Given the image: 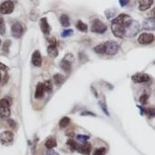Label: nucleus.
<instances>
[{
  "mask_svg": "<svg viewBox=\"0 0 155 155\" xmlns=\"http://www.w3.org/2000/svg\"><path fill=\"white\" fill-rule=\"evenodd\" d=\"M130 3V1H128V0H120L119 1V4L121 7H125V6H127L128 4Z\"/></svg>",
  "mask_w": 155,
  "mask_h": 155,
  "instance_id": "58836bf2",
  "label": "nucleus"
},
{
  "mask_svg": "<svg viewBox=\"0 0 155 155\" xmlns=\"http://www.w3.org/2000/svg\"><path fill=\"white\" fill-rule=\"evenodd\" d=\"M1 79H2V76H1V73H0V82H1Z\"/></svg>",
  "mask_w": 155,
  "mask_h": 155,
  "instance_id": "37998d69",
  "label": "nucleus"
},
{
  "mask_svg": "<svg viewBox=\"0 0 155 155\" xmlns=\"http://www.w3.org/2000/svg\"><path fill=\"white\" fill-rule=\"evenodd\" d=\"M70 123H71V119L68 117H63L59 121V126H60V128L64 129L66 127H68V126L70 125Z\"/></svg>",
  "mask_w": 155,
  "mask_h": 155,
  "instance_id": "4be33fe9",
  "label": "nucleus"
},
{
  "mask_svg": "<svg viewBox=\"0 0 155 155\" xmlns=\"http://www.w3.org/2000/svg\"><path fill=\"white\" fill-rule=\"evenodd\" d=\"M140 23L136 20L132 19L131 22L130 23V25L127 27L125 31V35L124 37H127V38H132L135 35H137L140 31Z\"/></svg>",
  "mask_w": 155,
  "mask_h": 155,
  "instance_id": "f03ea898",
  "label": "nucleus"
},
{
  "mask_svg": "<svg viewBox=\"0 0 155 155\" xmlns=\"http://www.w3.org/2000/svg\"><path fill=\"white\" fill-rule=\"evenodd\" d=\"M66 135H68V136L70 135L71 137H73V131H71V132H70V131H67V132H66Z\"/></svg>",
  "mask_w": 155,
  "mask_h": 155,
  "instance_id": "a19ab883",
  "label": "nucleus"
},
{
  "mask_svg": "<svg viewBox=\"0 0 155 155\" xmlns=\"http://www.w3.org/2000/svg\"><path fill=\"white\" fill-rule=\"evenodd\" d=\"M154 41V35L152 33L143 32L138 38V42L142 45H148L151 44Z\"/></svg>",
  "mask_w": 155,
  "mask_h": 155,
  "instance_id": "423d86ee",
  "label": "nucleus"
},
{
  "mask_svg": "<svg viewBox=\"0 0 155 155\" xmlns=\"http://www.w3.org/2000/svg\"><path fill=\"white\" fill-rule=\"evenodd\" d=\"M60 21H61V24L63 25V27H64V28L69 27L70 24H71V23H70V18H69V17L67 16V15H65V14H63V15L61 16Z\"/></svg>",
  "mask_w": 155,
  "mask_h": 155,
  "instance_id": "412c9836",
  "label": "nucleus"
},
{
  "mask_svg": "<svg viewBox=\"0 0 155 155\" xmlns=\"http://www.w3.org/2000/svg\"><path fill=\"white\" fill-rule=\"evenodd\" d=\"M131 79L134 83L136 84H140V83H145V82H148L151 77L149 74L147 73H137L132 75Z\"/></svg>",
  "mask_w": 155,
  "mask_h": 155,
  "instance_id": "0eeeda50",
  "label": "nucleus"
},
{
  "mask_svg": "<svg viewBox=\"0 0 155 155\" xmlns=\"http://www.w3.org/2000/svg\"><path fill=\"white\" fill-rule=\"evenodd\" d=\"M94 51L98 54H105V49H104V43H101L94 48Z\"/></svg>",
  "mask_w": 155,
  "mask_h": 155,
  "instance_id": "b1692460",
  "label": "nucleus"
},
{
  "mask_svg": "<svg viewBox=\"0 0 155 155\" xmlns=\"http://www.w3.org/2000/svg\"><path fill=\"white\" fill-rule=\"evenodd\" d=\"M99 106H101V108L103 110V112L106 115V116H109V112L108 110V106H106V104L104 100H100L99 101Z\"/></svg>",
  "mask_w": 155,
  "mask_h": 155,
  "instance_id": "bb28decb",
  "label": "nucleus"
},
{
  "mask_svg": "<svg viewBox=\"0 0 155 155\" xmlns=\"http://www.w3.org/2000/svg\"><path fill=\"white\" fill-rule=\"evenodd\" d=\"M43 84V87H44V91L45 92H47V93H50V92H52V83H51V81H45L44 83H42Z\"/></svg>",
  "mask_w": 155,
  "mask_h": 155,
  "instance_id": "393cba45",
  "label": "nucleus"
},
{
  "mask_svg": "<svg viewBox=\"0 0 155 155\" xmlns=\"http://www.w3.org/2000/svg\"><path fill=\"white\" fill-rule=\"evenodd\" d=\"M44 87H43V84L42 83H38V84L36 85V91H35V98L36 99H41L44 96Z\"/></svg>",
  "mask_w": 155,
  "mask_h": 155,
  "instance_id": "dca6fc26",
  "label": "nucleus"
},
{
  "mask_svg": "<svg viewBox=\"0 0 155 155\" xmlns=\"http://www.w3.org/2000/svg\"><path fill=\"white\" fill-rule=\"evenodd\" d=\"M7 123L9 124V126H12L13 128H16V122L12 119H8L7 120Z\"/></svg>",
  "mask_w": 155,
  "mask_h": 155,
  "instance_id": "ea45409f",
  "label": "nucleus"
},
{
  "mask_svg": "<svg viewBox=\"0 0 155 155\" xmlns=\"http://www.w3.org/2000/svg\"><path fill=\"white\" fill-rule=\"evenodd\" d=\"M108 31V27L99 19H94L91 24V31L94 33L103 34Z\"/></svg>",
  "mask_w": 155,
  "mask_h": 155,
  "instance_id": "20e7f679",
  "label": "nucleus"
},
{
  "mask_svg": "<svg viewBox=\"0 0 155 155\" xmlns=\"http://www.w3.org/2000/svg\"><path fill=\"white\" fill-rule=\"evenodd\" d=\"M72 63H73V61L68 60V58H67V56L65 55V57L61 61V64H60V65H61V67H62V68H63L66 73H69V72L71 71Z\"/></svg>",
  "mask_w": 155,
  "mask_h": 155,
  "instance_id": "f3484780",
  "label": "nucleus"
},
{
  "mask_svg": "<svg viewBox=\"0 0 155 155\" xmlns=\"http://www.w3.org/2000/svg\"><path fill=\"white\" fill-rule=\"evenodd\" d=\"M81 116H93V117H95V115L92 112H89V111H84L81 113Z\"/></svg>",
  "mask_w": 155,
  "mask_h": 155,
  "instance_id": "4c0bfd02",
  "label": "nucleus"
},
{
  "mask_svg": "<svg viewBox=\"0 0 155 155\" xmlns=\"http://www.w3.org/2000/svg\"><path fill=\"white\" fill-rule=\"evenodd\" d=\"M76 28H77V30H79L82 32H86L87 31H88V27H87V25L81 20H79L76 23Z\"/></svg>",
  "mask_w": 155,
  "mask_h": 155,
  "instance_id": "5701e85b",
  "label": "nucleus"
},
{
  "mask_svg": "<svg viewBox=\"0 0 155 155\" xmlns=\"http://www.w3.org/2000/svg\"><path fill=\"white\" fill-rule=\"evenodd\" d=\"M92 149V145L89 142H84V144L78 145V148H77V151H79L84 155H88L91 151Z\"/></svg>",
  "mask_w": 155,
  "mask_h": 155,
  "instance_id": "4468645a",
  "label": "nucleus"
},
{
  "mask_svg": "<svg viewBox=\"0 0 155 155\" xmlns=\"http://www.w3.org/2000/svg\"><path fill=\"white\" fill-rule=\"evenodd\" d=\"M10 44H11V41H6L4 42V45H3V52L5 53H8V51H9V47H10Z\"/></svg>",
  "mask_w": 155,
  "mask_h": 155,
  "instance_id": "c85d7f7f",
  "label": "nucleus"
},
{
  "mask_svg": "<svg viewBox=\"0 0 155 155\" xmlns=\"http://www.w3.org/2000/svg\"><path fill=\"white\" fill-rule=\"evenodd\" d=\"M148 98H149V95H148L147 94H143V95L140 96V102L142 105H144V104L147 103Z\"/></svg>",
  "mask_w": 155,
  "mask_h": 155,
  "instance_id": "473e14b6",
  "label": "nucleus"
},
{
  "mask_svg": "<svg viewBox=\"0 0 155 155\" xmlns=\"http://www.w3.org/2000/svg\"><path fill=\"white\" fill-rule=\"evenodd\" d=\"M66 144L68 145V146H69L73 151H77V148H78V145H79V144H77V142H75V141L73 140H69L68 141L66 142Z\"/></svg>",
  "mask_w": 155,
  "mask_h": 155,
  "instance_id": "a878e982",
  "label": "nucleus"
},
{
  "mask_svg": "<svg viewBox=\"0 0 155 155\" xmlns=\"http://www.w3.org/2000/svg\"><path fill=\"white\" fill-rule=\"evenodd\" d=\"M76 138L82 142H86V140H89V136H87V135H77Z\"/></svg>",
  "mask_w": 155,
  "mask_h": 155,
  "instance_id": "2f4dec72",
  "label": "nucleus"
},
{
  "mask_svg": "<svg viewBox=\"0 0 155 155\" xmlns=\"http://www.w3.org/2000/svg\"><path fill=\"white\" fill-rule=\"evenodd\" d=\"M31 63L34 66H37V67H40L41 66V63H42V58H41V54L40 52V51H35L33 53H32V56H31Z\"/></svg>",
  "mask_w": 155,
  "mask_h": 155,
  "instance_id": "ddd939ff",
  "label": "nucleus"
},
{
  "mask_svg": "<svg viewBox=\"0 0 155 155\" xmlns=\"http://www.w3.org/2000/svg\"><path fill=\"white\" fill-rule=\"evenodd\" d=\"M46 155H60L58 152H56L55 151L53 150H48L46 151Z\"/></svg>",
  "mask_w": 155,
  "mask_h": 155,
  "instance_id": "c9c22d12",
  "label": "nucleus"
},
{
  "mask_svg": "<svg viewBox=\"0 0 155 155\" xmlns=\"http://www.w3.org/2000/svg\"><path fill=\"white\" fill-rule=\"evenodd\" d=\"M14 140V134L11 131H4L0 134V141L2 144H9Z\"/></svg>",
  "mask_w": 155,
  "mask_h": 155,
  "instance_id": "9d476101",
  "label": "nucleus"
},
{
  "mask_svg": "<svg viewBox=\"0 0 155 155\" xmlns=\"http://www.w3.org/2000/svg\"><path fill=\"white\" fill-rule=\"evenodd\" d=\"M47 52L52 58H56L58 56V54H59L57 46H56V40H54V39L52 41H50V44L47 48Z\"/></svg>",
  "mask_w": 155,
  "mask_h": 155,
  "instance_id": "9b49d317",
  "label": "nucleus"
},
{
  "mask_svg": "<svg viewBox=\"0 0 155 155\" xmlns=\"http://www.w3.org/2000/svg\"><path fill=\"white\" fill-rule=\"evenodd\" d=\"M0 71H5V72H7V71H8V67H7V65H5L4 63H0Z\"/></svg>",
  "mask_w": 155,
  "mask_h": 155,
  "instance_id": "e433bc0d",
  "label": "nucleus"
},
{
  "mask_svg": "<svg viewBox=\"0 0 155 155\" xmlns=\"http://www.w3.org/2000/svg\"><path fill=\"white\" fill-rule=\"evenodd\" d=\"M73 34V30H65L63 31V33L61 34V36L63 38H67V37H70Z\"/></svg>",
  "mask_w": 155,
  "mask_h": 155,
  "instance_id": "7c9ffc66",
  "label": "nucleus"
},
{
  "mask_svg": "<svg viewBox=\"0 0 155 155\" xmlns=\"http://www.w3.org/2000/svg\"><path fill=\"white\" fill-rule=\"evenodd\" d=\"M83 58H84V61H85V62L87 61V56H86V54L84 53V52H80V53H79V60H80V62L82 61V63H84V60H82Z\"/></svg>",
  "mask_w": 155,
  "mask_h": 155,
  "instance_id": "f704fd0d",
  "label": "nucleus"
},
{
  "mask_svg": "<svg viewBox=\"0 0 155 155\" xmlns=\"http://www.w3.org/2000/svg\"><path fill=\"white\" fill-rule=\"evenodd\" d=\"M104 49H105V54L115 55L118 53L119 50V45L114 41H108L104 43Z\"/></svg>",
  "mask_w": 155,
  "mask_h": 155,
  "instance_id": "7ed1b4c3",
  "label": "nucleus"
},
{
  "mask_svg": "<svg viewBox=\"0 0 155 155\" xmlns=\"http://www.w3.org/2000/svg\"><path fill=\"white\" fill-rule=\"evenodd\" d=\"M132 18L130 16L126 14H120L111 22V30L114 35L118 38H123L127 27L131 22Z\"/></svg>",
  "mask_w": 155,
  "mask_h": 155,
  "instance_id": "f257e3e1",
  "label": "nucleus"
},
{
  "mask_svg": "<svg viewBox=\"0 0 155 155\" xmlns=\"http://www.w3.org/2000/svg\"><path fill=\"white\" fill-rule=\"evenodd\" d=\"M14 3L12 1H5L0 5V13L2 14H10L14 10Z\"/></svg>",
  "mask_w": 155,
  "mask_h": 155,
  "instance_id": "6e6552de",
  "label": "nucleus"
},
{
  "mask_svg": "<svg viewBox=\"0 0 155 155\" xmlns=\"http://www.w3.org/2000/svg\"><path fill=\"white\" fill-rule=\"evenodd\" d=\"M3 25V17L0 16V26Z\"/></svg>",
  "mask_w": 155,
  "mask_h": 155,
  "instance_id": "79ce46f5",
  "label": "nucleus"
},
{
  "mask_svg": "<svg viewBox=\"0 0 155 155\" xmlns=\"http://www.w3.org/2000/svg\"><path fill=\"white\" fill-rule=\"evenodd\" d=\"M40 26H41V30L44 35H49L51 33V27H50V24H49V22H48L46 17L41 18Z\"/></svg>",
  "mask_w": 155,
  "mask_h": 155,
  "instance_id": "f8f14e48",
  "label": "nucleus"
},
{
  "mask_svg": "<svg viewBox=\"0 0 155 155\" xmlns=\"http://www.w3.org/2000/svg\"><path fill=\"white\" fill-rule=\"evenodd\" d=\"M0 44H1V40H0Z\"/></svg>",
  "mask_w": 155,
  "mask_h": 155,
  "instance_id": "c03bdc74",
  "label": "nucleus"
},
{
  "mask_svg": "<svg viewBox=\"0 0 155 155\" xmlns=\"http://www.w3.org/2000/svg\"><path fill=\"white\" fill-rule=\"evenodd\" d=\"M145 114L149 115L150 117L151 116V117H153L154 115V108H148V109H145Z\"/></svg>",
  "mask_w": 155,
  "mask_h": 155,
  "instance_id": "72a5a7b5",
  "label": "nucleus"
},
{
  "mask_svg": "<svg viewBox=\"0 0 155 155\" xmlns=\"http://www.w3.org/2000/svg\"><path fill=\"white\" fill-rule=\"evenodd\" d=\"M115 13H116V9H113V8H109L108 10H106V16L109 19H111L114 17Z\"/></svg>",
  "mask_w": 155,
  "mask_h": 155,
  "instance_id": "cd10ccee",
  "label": "nucleus"
},
{
  "mask_svg": "<svg viewBox=\"0 0 155 155\" xmlns=\"http://www.w3.org/2000/svg\"><path fill=\"white\" fill-rule=\"evenodd\" d=\"M53 80H54L55 84L59 86V85H61L64 82L65 77L63 74H61V73H56V74L53 75Z\"/></svg>",
  "mask_w": 155,
  "mask_h": 155,
  "instance_id": "aec40b11",
  "label": "nucleus"
},
{
  "mask_svg": "<svg viewBox=\"0 0 155 155\" xmlns=\"http://www.w3.org/2000/svg\"><path fill=\"white\" fill-rule=\"evenodd\" d=\"M45 146L49 150H52L53 148H55L57 146V141L54 138H49L45 141Z\"/></svg>",
  "mask_w": 155,
  "mask_h": 155,
  "instance_id": "6ab92c4d",
  "label": "nucleus"
},
{
  "mask_svg": "<svg viewBox=\"0 0 155 155\" xmlns=\"http://www.w3.org/2000/svg\"><path fill=\"white\" fill-rule=\"evenodd\" d=\"M10 115V104L7 99L0 100V118L6 119Z\"/></svg>",
  "mask_w": 155,
  "mask_h": 155,
  "instance_id": "39448f33",
  "label": "nucleus"
},
{
  "mask_svg": "<svg viewBox=\"0 0 155 155\" xmlns=\"http://www.w3.org/2000/svg\"><path fill=\"white\" fill-rule=\"evenodd\" d=\"M143 28L145 30H148V31H153L154 30V18H148L146 20L144 21L143 23Z\"/></svg>",
  "mask_w": 155,
  "mask_h": 155,
  "instance_id": "a211bd4d",
  "label": "nucleus"
},
{
  "mask_svg": "<svg viewBox=\"0 0 155 155\" xmlns=\"http://www.w3.org/2000/svg\"><path fill=\"white\" fill-rule=\"evenodd\" d=\"M106 152V148H99V149H96L93 155H105Z\"/></svg>",
  "mask_w": 155,
  "mask_h": 155,
  "instance_id": "c756f323",
  "label": "nucleus"
},
{
  "mask_svg": "<svg viewBox=\"0 0 155 155\" xmlns=\"http://www.w3.org/2000/svg\"><path fill=\"white\" fill-rule=\"evenodd\" d=\"M11 32H12V36L14 38H17V39L20 38L24 32L22 25L19 22H15L11 27Z\"/></svg>",
  "mask_w": 155,
  "mask_h": 155,
  "instance_id": "1a4fd4ad",
  "label": "nucleus"
},
{
  "mask_svg": "<svg viewBox=\"0 0 155 155\" xmlns=\"http://www.w3.org/2000/svg\"><path fill=\"white\" fill-rule=\"evenodd\" d=\"M154 3L153 0H140L139 1V9L140 11H146Z\"/></svg>",
  "mask_w": 155,
  "mask_h": 155,
  "instance_id": "2eb2a0df",
  "label": "nucleus"
}]
</instances>
